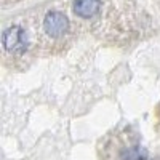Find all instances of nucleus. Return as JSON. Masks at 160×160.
<instances>
[{"label":"nucleus","instance_id":"1","mask_svg":"<svg viewBox=\"0 0 160 160\" xmlns=\"http://www.w3.org/2000/svg\"><path fill=\"white\" fill-rule=\"evenodd\" d=\"M3 48L10 53H22L28 48V37L22 28L11 26L3 32Z\"/></svg>","mask_w":160,"mask_h":160},{"label":"nucleus","instance_id":"3","mask_svg":"<svg viewBox=\"0 0 160 160\" xmlns=\"http://www.w3.org/2000/svg\"><path fill=\"white\" fill-rule=\"evenodd\" d=\"M74 13L78 18L90 19L96 15L101 8V0H74Z\"/></svg>","mask_w":160,"mask_h":160},{"label":"nucleus","instance_id":"4","mask_svg":"<svg viewBox=\"0 0 160 160\" xmlns=\"http://www.w3.org/2000/svg\"><path fill=\"white\" fill-rule=\"evenodd\" d=\"M146 158H148V152H146V149L141 148V146L128 148L122 154V160H146Z\"/></svg>","mask_w":160,"mask_h":160},{"label":"nucleus","instance_id":"2","mask_svg":"<svg viewBox=\"0 0 160 160\" xmlns=\"http://www.w3.org/2000/svg\"><path fill=\"white\" fill-rule=\"evenodd\" d=\"M69 29V19L61 11H50L43 19V31L50 37H61Z\"/></svg>","mask_w":160,"mask_h":160}]
</instances>
